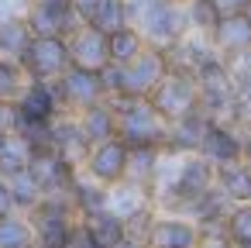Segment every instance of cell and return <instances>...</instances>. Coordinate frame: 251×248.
Instances as JSON below:
<instances>
[{"label":"cell","mask_w":251,"mask_h":248,"mask_svg":"<svg viewBox=\"0 0 251 248\" xmlns=\"http://www.w3.org/2000/svg\"><path fill=\"white\" fill-rule=\"evenodd\" d=\"M62 248H69V245H62Z\"/></svg>","instance_id":"46"},{"label":"cell","mask_w":251,"mask_h":248,"mask_svg":"<svg viewBox=\"0 0 251 248\" xmlns=\"http://www.w3.org/2000/svg\"><path fill=\"white\" fill-rule=\"evenodd\" d=\"M114 248H145V245H141V241H134V238H127V234H124V238H121V241H117V245H114Z\"/></svg>","instance_id":"39"},{"label":"cell","mask_w":251,"mask_h":248,"mask_svg":"<svg viewBox=\"0 0 251 248\" xmlns=\"http://www.w3.org/2000/svg\"><path fill=\"white\" fill-rule=\"evenodd\" d=\"M227 238L234 241V245H241V248H251V203H244V207H237L230 217H227Z\"/></svg>","instance_id":"30"},{"label":"cell","mask_w":251,"mask_h":248,"mask_svg":"<svg viewBox=\"0 0 251 248\" xmlns=\"http://www.w3.org/2000/svg\"><path fill=\"white\" fill-rule=\"evenodd\" d=\"M14 193H11V183L0 176V217H7V214H14Z\"/></svg>","instance_id":"35"},{"label":"cell","mask_w":251,"mask_h":248,"mask_svg":"<svg viewBox=\"0 0 251 248\" xmlns=\"http://www.w3.org/2000/svg\"><path fill=\"white\" fill-rule=\"evenodd\" d=\"M83 224L90 227V234H93L103 248H114V245L127 234L124 217H117L110 207H103V210H97V214H86V220H83Z\"/></svg>","instance_id":"19"},{"label":"cell","mask_w":251,"mask_h":248,"mask_svg":"<svg viewBox=\"0 0 251 248\" xmlns=\"http://www.w3.org/2000/svg\"><path fill=\"white\" fill-rule=\"evenodd\" d=\"M21 93H25V66L11 62V59H0V100L18 104Z\"/></svg>","instance_id":"29"},{"label":"cell","mask_w":251,"mask_h":248,"mask_svg":"<svg viewBox=\"0 0 251 248\" xmlns=\"http://www.w3.org/2000/svg\"><path fill=\"white\" fill-rule=\"evenodd\" d=\"M25 21L31 35H59V38H69L79 25H86L73 4H49V0H35Z\"/></svg>","instance_id":"6"},{"label":"cell","mask_w":251,"mask_h":248,"mask_svg":"<svg viewBox=\"0 0 251 248\" xmlns=\"http://www.w3.org/2000/svg\"><path fill=\"white\" fill-rule=\"evenodd\" d=\"M103 93H107V86H103V76H100L97 69L69 66V69L59 76V97H62L69 107H90V104H97Z\"/></svg>","instance_id":"9"},{"label":"cell","mask_w":251,"mask_h":248,"mask_svg":"<svg viewBox=\"0 0 251 248\" xmlns=\"http://www.w3.org/2000/svg\"><path fill=\"white\" fill-rule=\"evenodd\" d=\"M213 35H217V45L224 52H244V49H251V14L237 11V14L220 18L217 28H213Z\"/></svg>","instance_id":"16"},{"label":"cell","mask_w":251,"mask_h":248,"mask_svg":"<svg viewBox=\"0 0 251 248\" xmlns=\"http://www.w3.org/2000/svg\"><path fill=\"white\" fill-rule=\"evenodd\" d=\"M55 100H59V90H52L45 80H35L18 97V114L31 117V121H52L55 117Z\"/></svg>","instance_id":"15"},{"label":"cell","mask_w":251,"mask_h":248,"mask_svg":"<svg viewBox=\"0 0 251 248\" xmlns=\"http://www.w3.org/2000/svg\"><path fill=\"white\" fill-rule=\"evenodd\" d=\"M127 18L138 21L141 35H148L151 42L165 45V42H176L179 38V25H182V14L172 0H127Z\"/></svg>","instance_id":"4"},{"label":"cell","mask_w":251,"mask_h":248,"mask_svg":"<svg viewBox=\"0 0 251 248\" xmlns=\"http://www.w3.org/2000/svg\"><path fill=\"white\" fill-rule=\"evenodd\" d=\"M117 138L134 148V145H155L165 138L162 114L151 107L148 97H124V110L117 114Z\"/></svg>","instance_id":"2"},{"label":"cell","mask_w":251,"mask_h":248,"mask_svg":"<svg viewBox=\"0 0 251 248\" xmlns=\"http://www.w3.org/2000/svg\"><path fill=\"white\" fill-rule=\"evenodd\" d=\"M107 207L117 214V217H134L145 210V193H141V183H131V186H121L114 193H107Z\"/></svg>","instance_id":"24"},{"label":"cell","mask_w":251,"mask_h":248,"mask_svg":"<svg viewBox=\"0 0 251 248\" xmlns=\"http://www.w3.org/2000/svg\"><path fill=\"white\" fill-rule=\"evenodd\" d=\"M31 248H45V245H31Z\"/></svg>","instance_id":"45"},{"label":"cell","mask_w":251,"mask_h":248,"mask_svg":"<svg viewBox=\"0 0 251 248\" xmlns=\"http://www.w3.org/2000/svg\"><path fill=\"white\" fill-rule=\"evenodd\" d=\"M193 21H196V28H206V31L217 28L220 14L213 7V0H193Z\"/></svg>","instance_id":"33"},{"label":"cell","mask_w":251,"mask_h":248,"mask_svg":"<svg viewBox=\"0 0 251 248\" xmlns=\"http://www.w3.org/2000/svg\"><path fill=\"white\" fill-rule=\"evenodd\" d=\"M86 169H90V176L100 179V183H117V179H124V172H127V145H124L121 138H107V141L93 145Z\"/></svg>","instance_id":"11"},{"label":"cell","mask_w":251,"mask_h":248,"mask_svg":"<svg viewBox=\"0 0 251 248\" xmlns=\"http://www.w3.org/2000/svg\"><path fill=\"white\" fill-rule=\"evenodd\" d=\"M18 59H21V66L31 80H55L73 66L69 42L59 38V35H31V42L25 45V52Z\"/></svg>","instance_id":"3"},{"label":"cell","mask_w":251,"mask_h":248,"mask_svg":"<svg viewBox=\"0 0 251 248\" xmlns=\"http://www.w3.org/2000/svg\"><path fill=\"white\" fill-rule=\"evenodd\" d=\"M200 152H203L210 162L224 165V162H237V159L244 155V145L234 138L230 128H224V124H217V121L210 117V124H206V131H203V141H200Z\"/></svg>","instance_id":"13"},{"label":"cell","mask_w":251,"mask_h":248,"mask_svg":"<svg viewBox=\"0 0 251 248\" xmlns=\"http://www.w3.org/2000/svg\"><path fill=\"white\" fill-rule=\"evenodd\" d=\"M203 248H230V245H227V241H206Z\"/></svg>","instance_id":"40"},{"label":"cell","mask_w":251,"mask_h":248,"mask_svg":"<svg viewBox=\"0 0 251 248\" xmlns=\"http://www.w3.org/2000/svg\"><path fill=\"white\" fill-rule=\"evenodd\" d=\"M148 241H151V248H196L200 231L189 220L165 217V220H155L148 227Z\"/></svg>","instance_id":"14"},{"label":"cell","mask_w":251,"mask_h":248,"mask_svg":"<svg viewBox=\"0 0 251 248\" xmlns=\"http://www.w3.org/2000/svg\"><path fill=\"white\" fill-rule=\"evenodd\" d=\"M244 155H248V169H251V145H248V148H244Z\"/></svg>","instance_id":"41"},{"label":"cell","mask_w":251,"mask_h":248,"mask_svg":"<svg viewBox=\"0 0 251 248\" xmlns=\"http://www.w3.org/2000/svg\"><path fill=\"white\" fill-rule=\"evenodd\" d=\"M86 25H93L103 35L124 28L127 25V0H97L93 11L86 14Z\"/></svg>","instance_id":"21"},{"label":"cell","mask_w":251,"mask_h":248,"mask_svg":"<svg viewBox=\"0 0 251 248\" xmlns=\"http://www.w3.org/2000/svg\"><path fill=\"white\" fill-rule=\"evenodd\" d=\"M155 162H158L155 145H134V148H127V172H124V179L131 176L134 183H145L155 172Z\"/></svg>","instance_id":"28"},{"label":"cell","mask_w":251,"mask_h":248,"mask_svg":"<svg viewBox=\"0 0 251 248\" xmlns=\"http://www.w3.org/2000/svg\"><path fill=\"white\" fill-rule=\"evenodd\" d=\"M210 165H213V162H210L206 155L182 162L179 172H176V179H172V186H169V193H172L176 200H196V196H203V193L213 186V179H217Z\"/></svg>","instance_id":"12"},{"label":"cell","mask_w":251,"mask_h":248,"mask_svg":"<svg viewBox=\"0 0 251 248\" xmlns=\"http://www.w3.org/2000/svg\"><path fill=\"white\" fill-rule=\"evenodd\" d=\"M31 210H35V214H31V220H35L31 231L38 234V245H45V248H62L66 238H69V231H73V220H69L66 203L55 200V196H49V200H38Z\"/></svg>","instance_id":"8"},{"label":"cell","mask_w":251,"mask_h":248,"mask_svg":"<svg viewBox=\"0 0 251 248\" xmlns=\"http://www.w3.org/2000/svg\"><path fill=\"white\" fill-rule=\"evenodd\" d=\"M79 128L86 131L90 145H100V141H107V138H117V114L97 100V104L83 107V121H79Z\"/></svg>","instance_id":"17"},{"label":"cell","mask_w":251,"mask_h":248,"mask_svg":"<svg viewBox=\"0 0 251 248\" xmlns=\"http://www.w3.org/2000/svg\"><path fill=\"white\" fill-rule=\"evenodd\" d=\"M7 183H11V193H14V203H18V207H35V203L42 200V190H38V183L31 179L28 169L18 172V176H11Z\"/></svg>","instance_id":"31"},{"label":"cell","mask_w":251,"mask_h":248,"mask_svg":"<svg viewBox=\"0 0 251 248\" xmlns=\"http://www.w3.org/2000/svg\"><path fill=\"white\" fill-rule=\"evenodd\" d=\"M31 245H35L31 224H25V220L14 217V214L0 217V248H31Z\"/></svg>","instance_id":"26"},{"label":"cell","mask_w":251,"mask_h":248,"mask_svg":"<svg viewBox=\"0 0 251 248\" xmlns=\"http://www.w3.org/2000/svg\"><path fill=\"white\" fill-rule=\"evenodd\" d=\"M145 52V35L141 31H134V28H117V31H110L107 35V55H110V62H131V59H138Z\"/></svg>","instance_id":"20"},{"label":"cell","mask_w":251,"mask_h":248,"mask_svg":"<svg viewBox=\"0 0 251 248\" xmlns=\"http://www.w3.org/2000/svg\"><path fill=\"white\" fill-rule=\"evenodd\" d=\"M21 4V0H0V21L4 18H14V7Z\"/></svg>","instance_id":"37"},{"label":"cell","mask_w":251,"mask_h":248,"mask_svg":"<svg viewBox=\"0 0 251 248\" xmlns=\"http://www.w3.org/2000/svg\"><path fill=\"white\" fill-rule=\"evenodd\" d=\"M165 73H169V62H165L162 52H141L138 59H131L124 66L121 62H107L100 69L103 86L110 93H121V97H148Z\"/></svg>","instance_id":"1"},{"label":"cell","mask_w":251,"mask_h":248,"mask_svg":"<svg viewBox=\"0 0 251 248\" xmlns=\"http://www.w3.org/2000/svg\"><path fill=\"white\" fill-rule=\"evenodd\" d=\"M69 59H73V66H83V69H103L107 62H110V55H107V35L103 31H97L93 25H79L69 38Z\"/></svg>","instance_id":"10"},{"label":"cell","mask_w":251,"mask_h":248,"mask_svg":"<svg viewBox=\"0 0 251 248\" xmlns=\"http://www.w3.org/2000/svg\"><path fill=\"white\" fill-rule=\"evenodd\" d=\"M52 145L66 162H76L90 148V138L79 124H52Z\"/></svg>","instance_id":"22"},{"label":"cell","mask_w":251,"mask_h":248,"mask_svg":"<svg viewBox=\"0 0 251 248\" xmlns=\"http://www.w3.org/2000/svg\"><path fill=\"white\" fill-rule=\"evenodd\" d=\"M217 183L224 190V196L230 200H251V169L237 165V162H224L217 172Z\"/></svg>","instance_id":"23"},{"label":"cell","mask_w":251,"mask_h":248,"mask_svg":"<svg viewBox=\"0 0 251 248\" xmlns=\"http://www.w3.org/2000/svg\"><path fill=\"white\" fill-rule=\"evenodd\" d=\"M244 104H248V107H251V90H248V93H244Z\"/></svg>","instance_id":"43"},{"label":"cell","mask_w":251,"mask_h":248,"mask_svg":"<svg viewBox=\"0 0 251 248\" xmlns=\"http://www.w3.org/2000/svg\"><path fill=\"white\" fill-rule=\"evenodd\" d=\"M93 4H97V0H73V7L79 11V18H83V21H86V14L93 11Z\"/></svg>","instance_id":"38"},{"label":"cell","mask_w":251,"mask_h":248,"mask_svg":"<svg viewBox=\"0 0 251 248\" xmlns=\"http://www.w3.org/2000/svg\"><path fill=\"white\" fill-rule=\"evenodd\" d=\"M248 4H251V0H213V7H217V14H220V18L237 14V11H248Z\"/></svg>","instance_id":"36"},{"label":"cell","mask_w":251,"mask_h":248,"mask_svg":"<svg viewBox=\"0 0 251 248\" xmlns=\"http://www.w3.org/2000/svg\"><path fill=\"white\" fill-rule=\"evenodd\" d=\"M206 124H210V114H206L203 107H196V110H189V114L176 117V128H172V145H176V148H182V152L200 148Z\"/></svg>","instance_id":"18"},{"label":"cell","mask_w":251,"mask_h":248,"mask_svg":"<svg viewBox=\"0 0 251 248\" xmlns=\"http://www.w3.org/2000/svg\"><path fill=\"white\" fill-rule=\"evenodd\" d=\"M18 104H7V100H0V135H14L18 128Z\"/></svg>","instance_id":"34"},{"label":"cell","mask_w":251,"mask_h":248,"mask_svg":"<svg viewBox=\"0 0 251 248\" xmlns=\"http://www.w3.org/2000/svg\"><path fill=\"white\" fill-rule=\"evenodd\" d=\"M148 97H151V107H155L162 117H172V121L200 107V86H196V76H189V73H182V69H179V73L169 69Z\"/></svg>","instance_id":"5"},{"label":"cell","mask_w":251,"mask_h":248,"mask_svg":"<svg viewBox=\"0 0 251 248\" xmlns=\"http://www.w3.org/2000/svg\"><path fill=\"white\" fill-rule=\"evenodd\" d=\"M69 190H73V196H76V203H79V210H83V214H97V210H103V207H107V193H103V190H97V186L79 183L76 176H73Z\"/></svg>","instance_id":"32"},{"label":"cell","mask_w":251,"mask_h":248,"mask_svg":"<svg viewBox=\"0 0 251 248\" xmlns=\"http://www.w3.org/2000/svg\"><path fill=\"white\" fill-rule=\"evenodd\" d=\"M28 172H31V179L38 183L42 193H55V190H62V186L73 183V162H66L55 152V145L31 148L28 152Z\"/></svg>","instance_id":"7"},{"label":"cell","mask_w":251,"mask_h":248,"mask_svg":"<svg viewBox=\"0 0 251 248\" xmlns=\"http://www.w3.org/2000/svg\"><path fill=\"white\" fill-rule=\"evenodd\" d=\"M49 4H73V0H49Z\"/></svg>","instance_id":"42"},{"label":"cell","mask_w":251,"mask_h":248,"mask_svg":"<svg viewBox=\"0 0 251 248\" xmlns=\"http://www.w3.org/2000/svg\"><path fill=\"white\" fill-rule=\"evenodd\" d=\"M28 145L14 135H7V141H4V148H0V176L4 179H11V176H18V172H25L28 169Z\"/></svg>","instance_id":"27"},{"label":"cell","mask_w":251,"mask_h":248,"mask_svg":"<svg viewBox=\"0 0 251 248\" xmlns=\"http://www.w3.org/2000/svg\"><path fill=\"white\" fill-rule=\"evenodd\" d=\"M28 42H31L28 21H18V18H4V21H0V52H4V55H21Z\"/></svg>","instance_id":"25"},{"label":"cell","mask_w":251,"mask_h":248,"mask_svg":"<svg viewBox=\"0 0 251 248\" xmlns=\"http://www.w3.org/2000/svg\"><path fill=\"white\" fill-rule=\"evenodd\" d=\"M4 141H7V135H0V148H4Z\"/></svg>","instance_id":"44"}]
</instances>
